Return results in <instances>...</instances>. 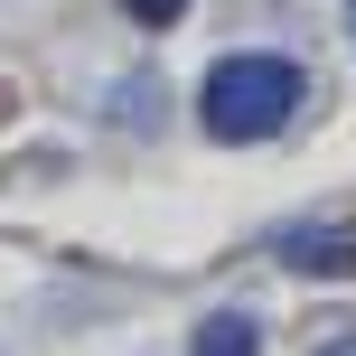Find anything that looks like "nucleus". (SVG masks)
I'll return each mask as SVG.
<instances>
[{
	"instance_id": "20e7f679",
	"label": "nucleus",
	"mask_w": 356,
	"mask_h": 356,
	"mask_svg": "<svg viewBox=\"0 0 356 356\" xmlns=\"http://www.w3.org/2000/svg\"><path fill=\"white\" fill-rule=\"evenodd\" d=\"M131 19H141V29H178V19H188V0H122Z\"/></svg>"
},
{
	"instance_id": "7ed1b4c3",
	"label": "nucleus",
	"mask_w": 356,
	"mask_h": 356,
	"mask_svg": "<svg viewBox=\"0 0 356 356\" xmlns=\"http://www.w3.org/2000/svg\"><path fill=\"white\" fill-rule=\"evenodd\" d=\"M188 356H263V328H253L244 309H216V319H197Z\"/></svg>"
},
{
	"instance_id": "f257e3e1",
	"label": "nucleus",
	"mask_w": 356,
	"mask_h": 356,
	"mask_svg": "<svg viewBox=\"0 0 356 356\" xmlns=\"http://www.w3.org/2000/svg\"><path fill=\"white\" fill-rule=\"evenodd\" d=\"M309 75L291 66V56L272 47H234L207 66V85H197V122L216 131V141H263V131H282L291 113H300Z\"/></svg>"
},
{
	"instance_id": "f03ea898",
	"label": "nucleus",
	"mask_w": 356,
	"mask_h": 356,
	"mask_svg": "<svg viewBox=\"0 0 356 356\" xmlns=\"http://www.w3.org/2000/svg\"><path fill=\"white\" fill-rule=\"evenodd\" d=\"M272 253H282V272H319V282H347L356 272V234H328V225H282Z\"/></svg>"
},
{
	"instance_id": "39448f33",
	"label": "nucleus",
	"mask_w": 356,
	"mask_h": 356,
	"mask_svg": "<svg viewBox=\"0 0 356 356\" xmlns=\"http://www.w3.org/2000/svg\"><path fill=\"white\" fill-rule=\"evenodd\" d=\"M319 356H356V338H338V347H319Z\"/></svg>"
}]
</instances>
